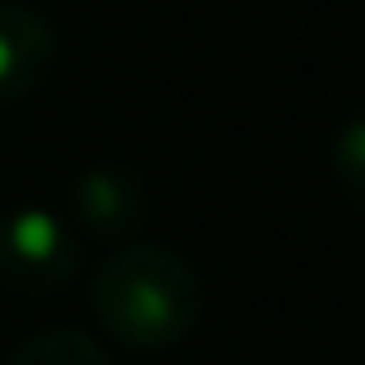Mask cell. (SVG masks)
Returning a JSON list of instances; mask_svg holds the SVG:
<instances>
[{"label": "cell", "instance_id": "1", "mask_svg": "<svg viewBox=\"0 0 365 365\" xmlns=\"http://www.w3.org/2000/svg\"><path fill=\"white\" fill-rule=\"evenodd\" d=\"M93 310L130 351H167L195 333L204 282L167 245H120L93 277Z\"/></svg>", "mask_w": 365, "mask_h": 365}, {"label": "cell", "instance_id": "2", "mask_svg": "<svg viewBox=\"0 0 365 365\" xmlns=\"http://www.w3.org/2000/svg\"><path fill=\"white\" fill-rule=\"evenodd\" d=\"M79 268V245L65 217L51 208H9L0 213V287L24 296H51Z\"/></svg>", "mask_w": 365, "mask_h": 365}, {"label": "cell", "instance_id": "3", "mask_svg": "<svg viewBox=\"0 0 365 365\" xmlns=\"http://www.w3.org/2000/svg\"><path fill=\"white\" fill-rule=\"evenodd\" d=\"M148 185L139 171L120 167V162H98V167L79 171L70 185V208L79 217L83 232L102 236V241H125L148 222Z\"/></svg>", "mask_w": 365, "mask_h": 365}, {"label": "cell", "instance_id": "4", "mask_svg": "<svg viewBox=\"0 0 365 365\" xmlns=\"http://www.w3.org/2000/svg\"><path fill=\"white\" fill-rule=\"evenodd\" d=\"M56 61V33L42 9L5 0L0 5V102H24L42 88Z\"/></svg>", "mask_w": 365, "mask_h": 365}, {"label": "cell", "instance_id": "5", "mask_svg": "<svg viewBox=\"0 0 365 365\" xmlns=\"http://www.w3.org/2000/svg\"><path fill=\"white\" fill-rule=\"evenodd\" d=\"M9 365H111V361L83 329H42L28 342H19Z\"/></svg>", "mask_w": 365, "mask_h": 365}, {"label": "cell", "instance_id": "6", "mask_svg": "<svg viewBox=\"0 0 365 365\" xmlns=\"http://www.w3.org/2000/svg\"><path fill=\"white\" fill-rule=\"evenodd\" d=\"M333 176L342 195L365 213V116H351L333 134Z\"/></svg>", "mask_w": 365, "mask_h": 365}]
</instances>
